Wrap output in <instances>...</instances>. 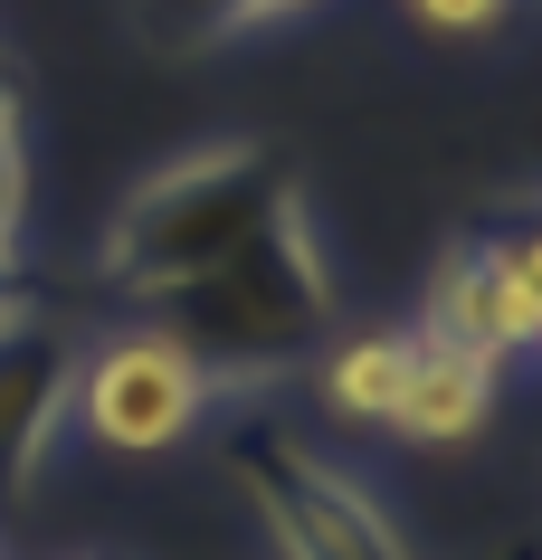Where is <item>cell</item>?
I'll list each match as a JSON object with an SVG mask.
<instances>
[{"mask_svg":"<svg viewBox=\"0 0 542 560\" xmlns=\"http://www.w3.org/2000/svg\"><path fill=\"white\" fill-rule=\"evenodd\" d=\"M152 324L172 342H191V361L219 389H247V381H276V371L314 361L333 332V266H324V237L304 219V200H286L239 257H219L210 276L162 295Z\"/></svg>","mask_w":542,"mask_h":560,"instance_id":"cell-1","label":"cell"},{"mask_svg":"<svg viewBox=\"0 0 542 560\" xmlns=\"http://www.w3.org/2000/svg\"><path fill=\"white\" fill-rule=\"evenodd\" d=\"M286 200H296V172L267 143H247V133L200 143V152H181V162H162V172H143L124 190L115 229L95 237V276L115 295L162 304L191 276H210L219 257H239Z\"/></svg>","mask_w":542,"mask_h":560,"instance_id":"cell-2","label":"cell"},{"mask_svg":"<svg viewBox=\"0 0 542 560\" xmlns=\"http://www.w3.org/2000/svg\"><path fill=\"white\" fill-rule=\"evenodd\" d=\"M229 475H239V494L257 503V523L286 560H419L400 541V523L381 503L361 494L343 466H324L296 428H276V418H239V438H229Z\"/></svg>","mask_w":542,"mask_h":560,"instance_id":"cell-3","label":"cell"},{"mask_svg":"<svg viewBox=\"0 0 542 560\" xmlns=\"http://www.w3.org/2000/svg\"><path fill=\"white\" fill-rule=\"evenodd\" d=\"M229 389L191 361V342H172L162 324H124L105 342L77 352V389H67V428L105 456H162L181 446Z\"/></svg>","mask_w":542,"mask_h":560,"instance_id":"cell-4","label":"cell"},{"mask_svg":"<svg viewBox=\"0 0 542 560\" xmlns=\"http://www.w3.org/2000/svg\"><path fill=\"white\" fill-rule=\"evenodd\" d=\"M428 342H457L476 361H523L542 342V266H533V237L523 229H476L457 237L448 257L428 266V295H419V324Z\"/></svg>","mask_w":542,"mask_h":560,"instance_id":"cell-5","label":"cell"},{"mask_svg":"<svg viewBox=\"0 0 542 560\" xmlns=\"http://www.w3.org/2000/svg\"><path fill=\"white\" fill-rule=\"evenodd\" d=\"M67 389H77V342L58 314L10 304L0 314V523L38 494V475L67 438Z\"/></svg>","mask_w":542,"mask_h":560,"instance_id":"cell-6","label":"cell"},{"mask_svg":"<svg viewBox=\"0 0 542 560\" xmlns=\"http://www.w3.org/2000/svg\"><path fill=\"white\" fill-rule=\"evenodd\" d=\"M495 389H505V371H495V361L410 332V371H400L391 438H400V446H476L485 428H495Z\"/></svg>","mask_w":542,"mask_h":560,"instance_id":"cell-7","label":"cell"},{"mask_svg":"<svg viewBox=\"0 0 542 560\" xmlns=\"http://www.w3.org/2000/svg\"><path fill=\"white\" fill-rule=\"evenodd\" d=\"M400 371H410V324H371V332H343L314 352V389L343 428H391L400 409Z\"/></svg>","mask_w":542,"mask_h":560,"instance_id":"cell-8","label":"cell"},{"mask_svg":"<svg viewBox=\"0 0 542 560\" xmlns=\"http://www.w3.org/2000/svg\"><path fill=\"white\" fill-rule=\"evenodd\" d=\"M296 10H314V0H124V20H134V38L152 58H210V48H229L247 30H276Z\"/></svg>","mask_w":542,"mask_h":560,"instance_id":"cell-9","label":"cell"},{"mask_svg":"<svg viewBox=\"0 0 542 560\" xmlns=\"http://www.w3.org/2000/svg\"><path fill=\"white\" fill-rule=\"evenodd\" d=\"M20 247H30V105H20V77L0 58V314L20 295Z\"/></svg>","mask_w":542,"mask_h":560,"instance_id":"cell-10","label":"cell"},{"mask_svg":"<svg viewBox=\"0 0 542 560\" xmlns=\"http://www.w3.org/2000/svg\"><path fill=\"white\" fill-rule=\"evenodd\" d=\"M428 38H495L514 20V0H400Z\"/></svg>","mask_w":542,"mask_h":560,"instance_id":"cell-11","label":"cell"}]
</instances>
